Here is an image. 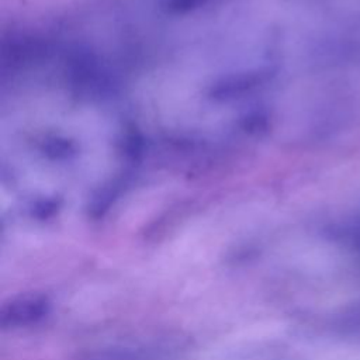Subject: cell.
<instances>
[{
	"mask_svg": "<svg viewBox=\"0 0 360 360\" xmlns=\"http://www.w3.org/2000/svg\"><path fill=\"white\" fill-rule=\"evenodd\" d=\"M51 311V302L41 294H25L13 298L1 307L0 325L4 329H18L37 325Z\"/></svg>",
	"mask_w": 360,
	"mask_h": 360,
	"instance_id": "obj_1",
	"label": "cell"
}]
</instances>
